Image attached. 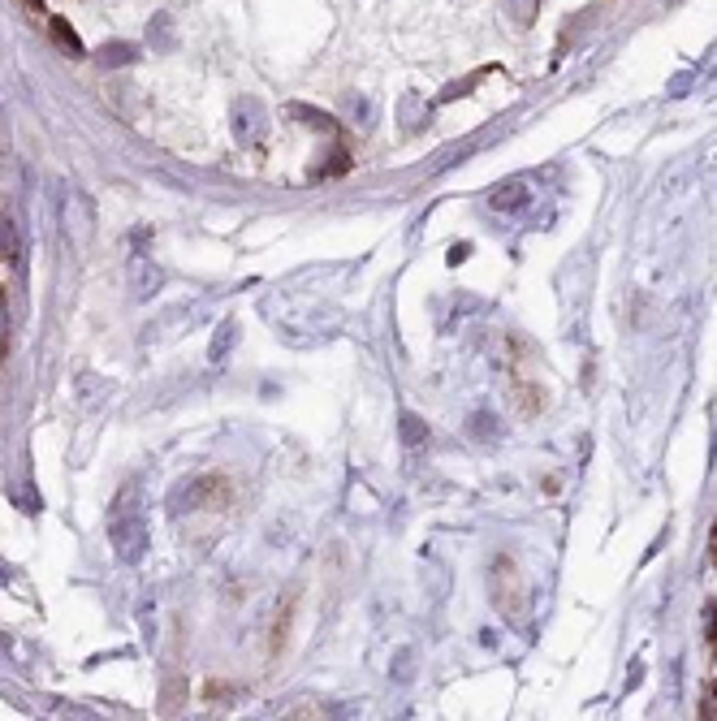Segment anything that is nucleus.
<instances>
[{"mask_svg": "<svg viewBox=\"0 0 717 721\" xmlns=\"http://www.w3.org/2000/svg\"><path fill=\"white\" fill-rule=\"evenodd\" d=\"M108 536H113L117 562H126V566L143 562V553L152 545V527H147V510L138 506L135 488H126V492L117 497L113 519H108Z\"/></svg>", "mask_w": 717, "mask_h": 721, "instance_id": "f257e3e1", "label": "nucleus"}, {"mask_svg": "<svg viewBox=\"0 0 717 721\" xmlns=\"http://www.w3.org/2000/svg\"><path fill=\"white\" fill-rule=\"evenodd\" d=\"M230 497V488L221 475H194L191 484L174 488L169 497V514H182V510H221V501Z\"/></svg>", "mask_w": 717, "mask_h": 721, "instance_id": "f03ea898", "label": "nucleus"}, {"mask_svg": "<svg viewBox=\"0 0 717 721\" xmlns=\"http://www.w3.org/2000/svg\"><path fill=\"white\" fill-rule=\"evenodd\" d=\"M264 135H269V108L255 96H238L233 99V138L242 147H255L264 143Z\"/></svg>", "mask_w": 717, "mask_h": 721, "instance_id": "7ed1b4c3", "label": "nucleus"}, {"mask_svg": "<svg viewBox=\"0 0 717 721\" xmlns=\"http://www.w3.org/2000/svg\"><path fill=\"white\" fill-rule=\"evenodd\" d=\"M488 208L502 212V216H519L524 208H532V182H527V177H510V182H502V186H493Z\"/></svg>", "mask_w": 717, "mask_h": 721, "instance_id": "20e7f679", "label": "nucleus"}, {"mask_svg": "<svg viewBox=\"0 0 717 721\" xmlns=\"http://www.w3.org/2000/svg\"><path fill=\"white\" fill-rule=\"evenodd\" d=\"M160 286H165V273L156 268L147 255H135V259H130V294H135V303H147V298H156V294H160Z\"/></svg>", "mask_w": 717, "mask_h": 721, "instance_id": "39448f33", "label": "nucleus"}, {"mask_svg": "<svg viewBox=\"0 0 717 721\" xmlns=\"http://www.w3.org/2000/svg\"><path fill=\"white\" fill-rule=\"evenodd\" d=\"M48 31H52V40L65 48V57H82V40L74 35V26L65 18H48Z\"/></svg>", "mask_w": 717, "mask_h": 721, "instance_id": "423d86ee", "label": "nucleus"}, {"mask_svg": "<svg viewBox=\"0 0 717 721\" xmlns=\"http://www.w3.org/2000/svg\"><path fill=\"white\" fill-rule=\"evenodd\" d=\"M96 61L104 65V70H117V65H130V61H135V43H104Z\"/></svg>", "mask_w": 717, "mask_h": 721, "instance_id": "0eeeda50", "label": "nucleus"}, {"mask_svg": "<svg viewBox=\"0 0 717 721\" xmlns=\"http://www.w3.org/2000/svg\"><path fill=\"white\" fill-rule=\"evenodd\" d=\"M233 342H238V324H233V320H225V324L216 329V337H212V351H208V359H212V363H221V359L233 351Z\"/></svg>", "mask_w": 717, "mask_h": 721, "instance_id": "6e6552de", "label": "nucleus"}, {"mask_svg": "<svg viewBox=\"0 0 717 721\" xmlns=\"http://www.w3.org/2000/svg\"><path fill=\"white\" fill-rule=\"evenodd\" d=\"M286 113H290V117H298V121H307L311 130H333V126H337L329 113H316V108H307V104H290Z\"/></svg>", "mask_w": 717, "mask_h": 721, "instance_id": "1a4fd4ad", "label": "nucleus"}, {"mask_svg": "<svg viewBox=\"0 0 717 721\" xmlns=\"http://www.w3.org/2000/svg\"><path fill=\"white\" fill-rule=\"evenodd\" d=\"M0 255L9 259V264H18L22 259V242H18V229L9 225V220H0Z\"/></svg>", "mask_w": 717, "mask_h": 721, "instance_id": "9d476101", "label": "nucleus"}, {"mask_svg": "<svg viewBox=\"0 0 717 721\" xmlns=\"http://www.w3.org/2000/svg\"><path fill=\"white\" fill-rule=\"evenodd\" d=\"M428 436V424L424 419H415V415H402V445L407 449H420Z\"/></svg>", "mask_w": 717, "mask_h": 721, "instance_id": "9b49d317", "label": "nucleus"}, {"mask_svg": "<svg viewBox=\"0 0 717 721\" xmlns=\"http://www.w3.org/2000/svg\"><path fill=\"white\" fill-rule=\"evenodd\" d=\"M346 113H350V117H359L363 126H368L376 108H372V99H354V96H346Z\"/></svg>", "mask_w": 717, "mask_h": 721, "instance_id": "f8f14e48", "label": "nucleus"}, {"mask_svg": "<svg viewBox=\"0 0 717 721\" xmlns=\"http://www.w3.org/2000/svg\"><path fill=\"white\" fill-rule=\"evenodd\" d=\"M505 9H510V18H514V22H532L536 0H505Z\"/></svg>", "mask_w": 717, "mask_h": 721, "instance_id": "ddd939ff", "label": "nucleus"}, {"mask_svg": "<svg viewBox=\"0 0 717 721\" xmlns=\"http://www.w3.org/2000/svg\"><path fill=\"white\" fill-rule=\"evenodd\" d=\"M5 354H9V303L0 294V363H5Z\"/></svg>", "mask_w": 717, "mask_h": 721, "instance_id": "4468645a", "label": "nucleus"}, {"mask_svg": "<svg viewBox=\"0 0 717 721\" xmlns=\"http://www.w3.org/2000/svg\"><path fill=\"white\" fill-rule=\"evenodd\" d=\"M704 618H709V626H713V643H717V604H704Z\"/></svg>", "mask_w": 717, "mask_h": 721, "instance_id": "2eb2a0df", "label": "nucleus"}, {"mask_svg": "<svg viewBox=\"0 0 717 721\" xmlns=\"http://www.w3.org/2000/svg\"><path fill=\"white\" fill-rule=\"evenodd\" d=\"M5 584H14V566H9V562H0V587H5Z\"/></svg>", "mask_w": 717, "mask_h": 721, "instance_id": "dca6fc26", "label": "nucleus"}, {"mask_svg": "<svg viewBox=\"0 0 717 721\" xmlns=\"http://www.w3.org/2000/svg\"><path fill=\"white\" fill-rule=\"evenodd\" d=\"M9 648H14V640H9V635H0V661L9 657Z\"/></svg>", "mask_w": 717, "mask_h": 721, "instance_id": "f3484780", "label": "nucleus"}, {"mask_svg": "<svg viewBox=\"0 0 717 721\" xmlns=\"http://www.w3.org/2000/svg\"><path fill=\"white\" fill-rule=\"evenodd\" d=\"M709 717H717V687H713V713H709Z\"/></svg>", "mask_w": 717, "mask_h": 721, "instance_id": "a211bd4d", "label": "nucleus"}, {"mask_svg": "<svg viewBox=\"0 0 717 721\" xmlns=\"http://www.w3.org/2000/svg\"><path fill=\"white\" fill-rule=\"evenodd\" d=\"M713 557H717V527H713Z\"/></svg>", "mask_w": 717, "mask_h": 721, "instance_id": "6ab92c4d", "label": "nucleus"}, {"mask_svg": "<svg viewBox=\"0 0 717 721\" xmlns=\"http://www.w3.org/2000/svg\"><path fill=\"white\" fill-rule=\"evenodd\" d=\"M26 5H35V9H39V5H43V0H26Z\"/></svg>", "mask_w": 717, "mask_h": 721, "instance_id": "aec40b11", "label": "nucleus"}]
</instances>
